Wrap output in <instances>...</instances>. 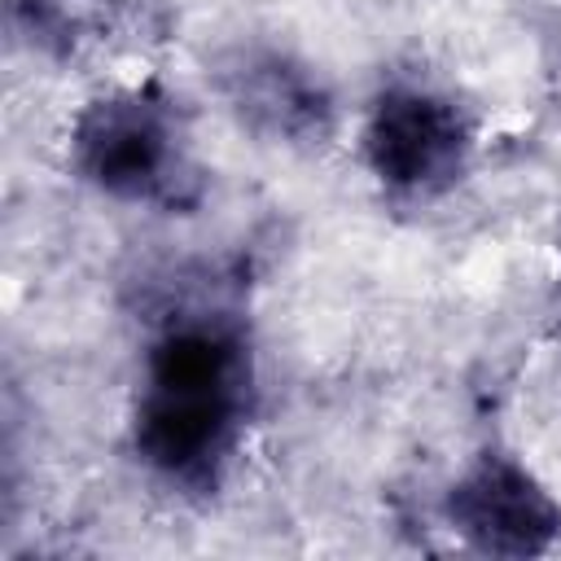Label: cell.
Wrapping results in <instances>:
<instances>
[{
  "label": "cell",
  "mask_w": 561,
  "mask_h": 561,
  "mask_svg": "<svg viewBox=\"0 0 561 561\" xmlns=\"http://www.w3.org/2000/svg\"><path fill=\"white\" fill-rule=\"evenodd\" d=\"M70 153L83 180L127 202L171 197L184 175L175 114L149 92H114L92 101L75 118Z\"/></svg>",
  "instance_id": "obj_2"
},
{
  "label": "cell",
  "mask_w": 561,
  "mask_h": 561,
  "mask_svg": "<svg viewBox=\"0 0 561 561\" xmlns=\"http://www.w3.org/2000/svg\"><path fill=\"white\" fill-rule=\"evenodd\" d=\"M245 333L219 316L167 324L149 355L131 438L140 460L167 482H215L237 447L250 408Z\"/></svg>",
  "instance_id": "obj_1"
},
{
  "label": "cell",
  "mask_w": 561,
  "mask_h": 561,
  "mask_svg": "<svg viewBox=\"0 0 561 561\" xmlns=\"http://www.w3.org/2000/svg\"><path fill=\"white\" fill-rule=\"evenodd\" d=\"M469 158L465 114L430 88H390L373 101L364 118V162L368 171L412 197L443 193Z\"/></svg>",
  "instance_id": "obj_3"
},
{
  "label": "cell",
  "mask_w": 561,
  "mask_h": 561,
  "mask_svg": "<svg viewBox=\"0 0 561 561\" xmlns=\"http://www.w3.org/2000/svg\"><path fill=\"white\" fill-rule=\"evenodd\" d=\"M451 530H460L482 552H543L561 530V508L552 495L508 456L478 460L447 495Z\"/></svg>",
  "instance_id": "obj_4"
},
{
  "label": "cell",
  "mask_w": 561,
  "mask_h": 561,
  "mask_svg": "<svg viewBox=\"0 0 561 561\" xmlns=\"http://www.w3.org/2000/svg\"><path fill=\"white\" fill-rule=\"evenodd\" d=\"M232 79H237L232 101L254 123H263L280 136H302V131L320 127L324 101H320L316 83L302 70L285 66L280 57H250V61H241V70Z\"/></svg>",
  "instance_id": "obj_5"
}]
</instances>
